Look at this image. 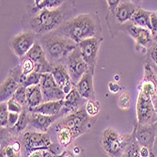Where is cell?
Masks as SVG:
<instances>
[{"mask_svg":"<svg viewBox=\"0 0 157 157\" xmlns=\"http://www.w3.org/2000/svg\"><path fill=\"white\" fill-rule=\"evenodd\" d=\"M139 154H140V157H152L151 151L147 147H140Z\"/></svg>","mask_w":157,"mask_h":157,"instance_id":"obj_40","label":"cell"},{"mask_svg":"<svg viewBox=\"0 0 157 157\" xmlns=\"http://www.w3.org/2000/svg\"><path fill=\"white\" fill-rule=\"evenodd\" d=\"M135 137L137 141V143L140 147H147L151 151L152 150L156 130L154 124H148V125H139L137 124L135 127Z\"/></svg>","mask_w":157,"mask_h":157,"instance_id":"obj_15","label":"cell"},{"mask_svg":"<svg viewBox=\"0 0 157 157\" xmlns=\"http://www.w3.org/2000/svg\"><path fill=\"white\" fill-rule=\"evenodd\" d=\"M64 63L65 64L63 65L66 67L74 86H75L83 75L90 71L89 66L82 58L78 47L67 56V58L64 59Z\"/></svg>","mask_w":157,"mask_h":157,"instance_id":"obj_7","label":"cell"},{"mask_svg":"<svg viewBox=\"0 0 157 157\" xmlns=\"http://www.w3.org/2000/svg\"><path fill=\"white\" fill-rule=\"evenodd\" d=\"M121 90H122V88L121 87V86L117 82H115V81H110L108 83V90L111 93H117V92H119Z\"/></svg>","mask_w":157,"mask_h":157,"instance_id":"obj_39","label":"cell"},{"mask_svg":"<svg viewBox=\"0 0 157 157\" xmlns=\"http://www.w3.org/2000/svg\"><path fill=\"white\" fill-rule=\"evenodd\" d=\"M22 141L11 135L8 128H1L0 157H22Z\"/></svg>","mask_w":157,"mask_h":157,"instance_id":"obj_12","label":"cell"},{"mask_svg":"<svg viewBox=\"0 0 157 157\" xmlns=\"http://www.w3.org/2000/svg\"><path fill=\"white\" fill-rule=\"evenodd\" d=\"M65 1L61 0H35L33 6L31 7L30 12L35 15L36 13L44 10H52L61 7Z\"/></svg>","mask_w":157,"mask_h":157,"instance_id":"obj_26","label":"cell"},{"mask_svg":"<svg viewBox=\"0 0 157 157\" xmlns=\"http://www.w3.org/2000/svg\"><path fill=\"white\" fill-rule=\"evenodd\" d=\"M121 29L125 33L129 34L136 41V48L139 53H145L147 51V47L151 42L152 34L151 30L147 28L139 27L132 24H123Z\"/></svg>","mask_w":157,"mask_h":157,"instance_id":"obj_11","label":"cell"},{"mask_svg":"<svg viewBox=\"0 0 157 157\" xmlns=\"http://www.w3.org/2000/svg\"><path fill=\"white\" fill-rule=\"evenodd\" d=\"M82 154H84V153H82ZM82 154H80V155H76V154H75V153L73 152V151H68V150H65V151H62V153H61V154L56 155V156H55V157H80Z\"/></svg>","mask_w":157,"mask_h":157,"instance_id":"obj_41","label":"cell"},{"mask_svg":"<svg viewBox=\"0 0 157 157\" xmlns=\"http://www.w3.org/2000/svg\"><path fill=\"white\" fill-rule=\"evenodd\" d=\"M150 23H151V34H155L157 32V15L156 12H151V17H150Z\"/></svg>","mask_w":157,"mask_h":157,"instance_id":"obj_37","label":"cell"},{"mask_svg":"<svg viewBox=\"0 0 157 157\" xmlns=\"http://www.w3.org/2000/svg\"><path fill=\"white\" fill-rule=\"evenodd\" d=\"M137 9H139L137 5L133 2L121 1L119 7L112 15L120 24H125L132 19Z\"/></svg>","mask_w":157,"mask_h":157,"instance_id":"obj_20","label":"cell"},{"mask_svg":"<svg viewBox=\"0 0 157 157\" xmlns=\"http://www.w3.org/2000/svg\"><path fill=\"white\" fill-rule=\"evenodd\" d=\"M151 14V11H148V10H145L143 9H140L139 8L135 12V14L133 15L131 21L136 26L147 28V29H149V30H151V23H150Z\"/></svg>","mask_w":157,"mask_h":157,"instance_id":"obj_27","label":"cell"},{"mask_svg":"<svg viewBox=\"0 0 157 157\" xmlns=\"http://www.w3.org/2000/svg\"><path fill=\"white\" fill-rule=\"evenodd\" d=\"M156 15H157V11H156Z\"/></svg>","mask_w":157,"mask_h":157,"instance_id":"obj_48","label":"cell"},{"mask_svg":"<svg viewBox=\"0 0 157 157\" xmlns=\"http://www.w3.org/2000/svg\"><path fill=\"white\" fill-rule=\"evenodd\" d=\"M133 134H134L133 138L129 142V144L127 145V147L124 151V153L122 154L121 157H140V154H139L140 146L138 145L137 141L135 137L134 131H133Z\"/></svg>","mask_w":157,"mask_h":157,"instance_id":"obj_28","label":"cell"},{"mask_svg":"<svg viewBox=\"0 0 157 157\" xmlns=\"http://www.w3.org/2000/svg\"><path fill=\"white\" fill-rule=\"evenodd\" d=\"M19 87L20 84L13 77L9 75L1 84V87H0V102L7 103L9 100L12 98L14 93L19 89Z\"/></svg>","mask_w":157,"mask_h":157,"instance_id":"obj_22","label":"cell"},{"mask_svg":"<svg viewBox=\"0 0 157 157\" xmlns=\"http://www.w3.org/2000/svg\"><path fill=\"white\" fill-rule=\"evenodd\" d=\"M102 41L103 38H90L78 44L82 58L89 66L90 71L93 74L97 63L99 48L101 46Z\"/></svg>","mask_w":157,"mask_h":157,"instance_id":"obj_10","label":"cell"},{"mask_svg":"<svg viewBox=\"0 0 157 157\" xmlns=\"http://www.w3.org/2000/svg\"><path fill=\"white\" fill-rule=\"evenodd\" d=\"M38 40L44 49L48 61L53 66L64 61L67 56L78 47V44L74 40L56 32L39 36Z\"/></svg>","mask_w":157,"mask_h":157,"instance_id":"obj_3","label":"cell"},{"mask_svg":"<svg viewBox=\"0 0 157 157\" xmlns=\"http://www.w3.org/2000/svg\"><path fill=\"white\" fill-rule=\"evenodd\" d=\"M70 5V2H66L59 8L44 10L36 13L28 23L30 30L40 36L56 31L62 24L68 21L66 18Z\"/></svg>","mask_w":157,"mask_h":157,"instance_id":"obj_2","label":"cell"},{"mask_svg":"<svg viewBox=\"0 0 157 157\" xmlns=\"http://www.w3.org/2000/svg\"><path fill=\"white\" fill-rule=\"evenodd\" d=\"M25 58H28L31 59L35 64V72L39 74H47L51 73L53 70V65L48 61L46 55L42 49L41 45L40 44L39 40L34 44V46L31 48V50L27 53Z\"/></svg>","mask_w":157,"mask_h":157,"instance_id":"obj_14","label":"cell"},{"mask_svg":"<svg viewBox=\"0 0 157 157\" xmlns=\"http://www.w3.org/2000/svg\"><path fill=\"white\" fill-rule=\"evenodd\" d=\"M107 2V6H108V10H109V12L110 14H113L115 12V10H117V8L119 7L121 1L120 0H108Z\"/></svg>","mask_w":157,"mask_h":157,"instance_id":"obj_38","label":"cell"},{"mask_svg":"<svg viewBox=\"0 0 157 157\" xmlns=\"http://www.w3.org/2000/svg\"><path fill=\"white\" fill-rule=\"evenodd\" d=\"M11 99H13L14 101H16L22 106L26 107V88L23 87V86H20L19 89L14 93Z\"/></svg>","mask_w":157,"mask_h":157,"instance_id":"obj_33","label":"cell"},{"mask_svg":"<svg viewBox=\"0 0 157 157\" xmlns=\"http://www.w3.org/2000/svg\"><path fill=\"white\" fill-rule=\"evenodd\" d=\"M136 118L137 124L148 125L154 124L157 119V110L152 99L142 92H138L136 102Z\"/></svg>","mask_w":157,"mask_h":157,"instance_id":"obj_8","label":"cell"},{"mask_svg":"<svg viewBox=\"0 0 157 157\" xmlns=\"http://www.w3.org/2000/svg\"><path fill=\"white\" fill-rule=\"evenodd\" d=\"M51 74L56 85L62 90L65 95L69 94L71 90L74 89L75 86L73 85L70 75L68 73L66 67L63 65V63H59V64L54 65Z\"/></svg>","mask_w":157,"mask_h":157,"instance_id":"obj_17","label":"cell"},{"mask_svg":"<svg viewBox=\"0 0 157 157\" xmlns=\"http://www.w3.org/2000/svg\"><path fill=\"white\" fill-rule=\"evenodd\" d=\"M95 121L96 118L89 116L84 106L75 112L68 114V115L60 118V120L56 121V124L69 129L74 135V137L76 138L90 131V128L94 125Z\"/></svg>","mask_w":157,"mask_h":157,"instance_id":"obj_5","label":"cell"},{"mask_svg":"<svg viewBox=\"0 0 157 157\" xmlns=\"http://www.w3.org/2000/svg\"><path fill=\"white\" fill-rule=\"evenodd\" d=\"M150 56H151V60L155 63V65L157 66V44H155L150 52Z\"/></svg>","mask_w":157,"mask_h":157,"instance_id":"obj_42","label":"cell"},{"mask_svg":"<svg viewBox=\"0 0 157 157\" xmlns=\"http://www.w3.org/2000/svg\"><path fill=\"white\" fill-rule=\"evenodd\" d=\"M87 101L88 100L83 98L79 94V92L77 91L75 87H74V89L71 90V92L65 96L63 107L60 111V116L64 117V116L68 115V114L77 111L78 109L85 106Z\"/></svg>","mask_w":157,"mask_h":157,"instance_id":"obj_16","label":"cell"},{"mask_svg":"<svg viewBox=\"0 0 157 157\" xmlns=\"http://www.w3.org/2000/svg\"><path fill=\"white\" fill-rule=\"evenodd\" d=\"M133 136V133L131 135H121L114 128L108 127L102 132L100 144L105 153L109 157H121Z\"/></svg>","mask_w":157,"mask_h":157,"instance_id":"obj_4","label":"cell"},{"mask_svg":"<svg viewBox=\"0 0 157 157\" xmlns=\"http://www.w3.org/2000/svg\"><path fill=\"white\" fill-rule=\"evenodd\" d=\"M9 115L7 103H0V126L1 128H8L9 125Z\"/></svg>","mask_w":157,"mask_h":157,"instance_id":"obj_31","label":"cell"},{"mask_svg":"<svg viewBox=\"0 0 157 157\" xmlns=\"http://www.w3.org/2000/svg\"><path fill=\"white\" fill-rule=\"evenodd\" d=\"M20 67H21V70H22L23 75L25 77H26L27 75H29L30 74L35 72V64H34V62L28 58H25V59H22Z\"/></svg>","mask_w":157,"mask_h":157,"instance_id":"obj_30","label":"cell"},{"mask_svg":"<svg viewBox=\"0 0 157 157\" xmlns=\"http://www.w3.org/2000/svg\"><path fill=\"white\" fill-rule=\"evenodd\" d=\"M41 81V74L39 73H32L29 75H27L25 82L23 83V87L25 88H28V87H32V86H37L40 85Z\"/></svg>","mask_w":157,"mask_h":157,"instance_id":"obj_32","label":"cell"},{"mask_svg":"<svg viewBox=\"0 0 157 157\" xmlns=\"http://www.w3.org/2000/svg\"><path fill=\"white\" fill-rule=\"evenodd\" d=\"M100 108H101V105L96 100H88L85 105V109L87 111L88 115L92 118L97 117L100 112Z\"/></svg>","mask_w":157,"mask_h":157,"instance_id":"obj_29","label":"cell"},{"mask_svg":"<svg viewBox=\"0 0 157 157\" xmlns=\"http://www.w3.org/2000/svg\"><path fill=\"white\" fill-rule=\"evenodd\" d=\"M93 75L94 74L90 71L85 74L79 82L75 86L79 94L86 100H95V91L93 86Z\"/></svg>","mask_w":157,"mask_h":157,"instance_id":"obj_19","label":"cell"},{"mask_svg":"<svg viewBox=\"0 0 157 157\" xmlns=\"http://www.w3.org/2000/svg\"><path fill=\"white\" fill-rule=\"evenodd\" d=\"M53 130L55 131L58 144L59 146H61L63 149L70 146L74 142V140L75 139L74 137V135L72 134V132H71L69 129H67V128H65V127L59 126V125H56L55 123L53 125Z\"/></svg>","mask_w":157,"mask_h":157,"instance_id":"obj_24","label":"cell"},{"mask_svg":"<svg viewBox=\"0 0 157 157\" xmlns=\"http://www.w3.org/2000/svg\"><path fill=\"white\" fill-rule=\"evenodd\" d=\"M131 105H132V98L129 92L127 91L122 92L118 99V106L121 109H128L130 108Z\"/></svg>","mask_w":157,"mask_h":157,"instance_id":"obj_34","label":"cell"},{"mask_svg":"<svg viewBox=\"0 0 157 157\" xmlns=\"http://www.w3.org/2000/svg\"><path fill=\"white\" fill-rule=\"evenodd\" d=\"M44 103V97L40 86H32L26 88V107L28 110H32Z\"/></svg>","mask_w":157,"mask_h":157,"instance_id":"obj_23","label":"cell"},{"mask_svg":"<svg viewBox=\"0 0 157 157\" xmlns=\"http://www.w3.org/2000/svg\"><path fill=\"white\" fill-rule=\"evenodd\" d=\"M101 31V23L97 13L91 12L69 19L54 32L69 38L78 44L90 38H102L100 37Z\"/></svg>","mask_w":157,"mask_h":157,"instance_id":"obj_1","label":"cell"},{"mask_svg":"<svg viewBox=\"0 0 157 157\" xmlns=\"http://www.w3.org/2000/svg\"><path fill=\"white\" fill-rule=\"evenodd\" d=\"M39 37L31 30L23 31L14 36L10 40V47L12 52L18 58H25L37 42Z\"/></svg>","mask_w":157,"mask_h":157,"instance_id":"obj_9","label":"cell"},{"mask_svg":"<svg viewBox=\"0 0 157 157\" xmlns=\"http://www.w3.org/2000/svg\"><path fill=\"white\" fill-rule=\"evenodd\" d=\"M30 114L31 113L27 109V107L24 108V110L20 114V117L16 125L12 128H8L12 136L18 137V136H20L23 132H25V130L30 123Z\"/></svg>","mask_w":157,"mask_h":157,"instance_id":"obj_25","label":"cell"},{"mask_svg":"<svg viewBox=\"0 0 157 157\" xmlns=\"http://www.w3.org/2000/svg\"><path fill=\"white\" fill-rule=\"evenodd\" d=\"M7 105H8V109L10 113H18V114H21L22 111L24 110V106H22L20 104H18L16 101H14L13 99H10L7 102Z\"/></svg>","mask_w":157,"mask_h":157,"instance_id":"obj_35","label":"cell"},{"mask_svg":"<svg viewBox=\"0 0 157 157\" xmlns=\"http://www.w3.org/2000/svg\"><path fill=\"white\" fill-rule=\"evenodd\" d=\"M25 151L30 154L37 151H49L54 144L48 133H41L38 131H28L23 134L20 137Z\"/></svg>","mask_w":157,"mask_h":157,"instance_id":"obj_6","label":"cell"},{"mask_svg":"<svg viewBox=\"0 0 157 157\" xmlns=\"http://www.w3.org/2000/svg\"><path fill=\"white\" fill-rule=\"evenodd\" d=\"M19 117H20V114H18V113H10V112L8 128H12V127L15 126L16 123L18 122Z\"/></svg>","mask_w":157,"mask_h":157,"instance_id":"obj_36","label":"cell"},{"mask_svg":"<svg viewBox=\"0 0 157 157\" xmlns=\"http://www.w3.org/2000/svg\"><path fill=\"white\" fill-rule=\"evenodd\" d=\"M31 113V112H30ZM61 116H45L41 114L31 113L29 125L38 132L47 133L48 129L58 121Z\"/></svg>","mask_w":157,"mask_h":157,"instance_id":"obj_18","label":"cell"},{"mask_svg":"<svg viewBox=\"0 0 157 157\" xmlns=\"http://www.w3.org/2000/svg\"><path fill=\"white\" fill-rule=\"evenodd\" d=\"M157 101V95H156V98H155V100H154V101H153V104H155V102Z\"/></svg>","mask_w":157,"mask_h":157,"instance_id":"obj_47","label":"cell"},{"mask_svg":"<svg viewBox=\"0 0 157 157\" xmlns=\"http://www.w3.org/2000/svg\"><path fill=\"white\" fill-rule=\"evenodd\" d=\"M152 39H153V40L156 42V44H157V32H156L155 34L152 35Z\"/></svg>","mask_w":157,"mask_h":157,"instance_id":"obj_45","label":"cell"},{"mask_svg":"<svg viewBox=\"0 0 157 157\" xmlns=\"http://www.w3.org/2000/svg\"><path fill=\"white\" fill-rule=\"evenodd\" d=\"M151 154L153 157H157V131H156V136H155V140H154V144L151 150Z\"/></svg>","mask_w":157,"mask_h":157,"instance_id":"obj_44","label":"cell"},{"mask_svg":"<svg viewBox=\"0 0 157 157\" xmlns=\"http://www.w3.org/2000/svg\"><path fill=\"white\" fill-rule=\"evenodd\" d=\"M40 89L44 97V103L61 101L65 99V94L62 90L56 85L51 73L41 75Z\"/></svg>","mask_w":157,"mask_h":157,"instance_id":"obj_13","label":"cell"},{"mask_svg":"<svg viewBox=\"0 0 157 157\" xmlns=\"http://www.w3.org/2000/svg\"><path fill=\"white\" fill-rule=\"evenodd\" d=\"M27 157H44V151H37L30 154H28Z\"/></svg>","mask_w":157,"mask_h":157,"instance_id":"obj_43","label":"cell"},{"mask_svg":"<svg viewBox=\"0 0 157 157\" xmlns=\"http://www.w3.org/2000/svg\"><path fill=\"white\" fill-rule=\"evenodd\" d=\"M63 103H64V100L42 103L39 106L30 110V112L41 114V115H45V116H60V111L63 107Z\"/></svg>","mask_w":157,"mask_h":157,"instance_id":"obj_21","label":"cell"},{"mask_svg":"<svg viewBox=\"0 0 157 157\" xmlns=\"http://www.w3.org/2000/svg\"><path fill=\"white\" fill-rule=\"evenodd\" d=\"M114 79H115V81H119L120 80V75H116L115 76H114Z\"/></svg>","mask_w":157,"mask_h":157,"instance_id":"obj_46","label":"cell"}]
</instances>
